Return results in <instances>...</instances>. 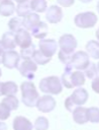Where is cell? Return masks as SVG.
<instances>
[{
	"label": "cell",
	"instance_id": "cell-1",
	"mask_svg": "<svg viewBox=\"0 0 99 130\" xmlns=\"http://www.w3.org/2000/svg\"><path fill=\"white\" fill-rule=\"evenodd\" d=\"M61 82L67 88L80 87L85 83V74L80 70L73 71V67L69 63L65 65L64 73L61 77Z\"/></svg>",
	"mask_w": 99,
	"mask_h": 130
},
{
	"label": "cell",
	"instance_id": "cell-2",
	"mask_svg": "<svg viewBox=\"0 0 99 130\" xmlns=\"http://www.w3.org/2000/svg\"><path fill=\"white\" fill-rule=\"evenodd\" d=\"M21 89V100L22 103L29 108L35 107L37 100L39 99V94L35 88V85L31 81H24L20 85Z\"/></svg>",
	"mask_w": 99,
	"mask_h": 130
},
{
	"label": "cell",
	"instance_id": "cell-3",
	"mask_svg": "<svg viewBox=\"0 0 99 130\" xmlns=\"http://www.w3.org/2000/svg\"><path fill=\"white\" fill-rule=\"evenodd\" d=\"M40 91L48 94H59L63 90V84L58 76H47L39 81Z\"/></svg>",
	"mask_w": 99,
	"mask_h": 130
},
{
	"label": "cell",
	"instance_id": "cell-4",
	"mask_svg": "<svg viewBox=\"0 0 99 130\" xmlns=\"http://www.w3.org/2000/svg\"><path fill=\"white\" fill-rule=\"evenodd\" d=\"M98 21L97 15L92 11H86L81 12L77 14L74 18V22L78 27L81 28H89L93 27Z\"/></svg>",
	"mask_w": 99,
	"mask_h": 130
},
{
	"label": "cell",
	"instance_id": "cell-5",
	"mask_svg": "<svg viewBox=\"0 0 99 130\" xmlns=\"http://www.w3.org/2000/svg\"><path fill=\"white\" fill-rule=\"evenodd\" d=\"M18 71L22 76L31 80L34 78V72L37 70V64L32 59H22L17 66Z\"/></svg>",
	"mask_w": 99,
	"mask_h": 130
},
{
	"label": "cell",
	"instance_id": "cell-6",
	"mask_svg": "<svg viewBox=\"0 0 99 130\" xmlns=\"http://www.w3.org/2000/svg\"><path fill=\"white\" fill-rule=\"evenodd\" d=\"M58 45L62 52L73 55L75 53V49L77 48V40L73 35L65 34L59 39Z\"/></svg>",
	"mask_w": 99,
	"mask_h": 130
},
{
	"label": "cell",
	"instance_id": "cell-7",
	"mask_svg": "<svg viewBox=\"0 0 99 130\" xmlns=\"http://www.w3.org/2000/svg\"><path fill=\"white\" fill-rule=\"evenodd\" d=\"M89 58L90 57L88 56V54L85 51H78L73 54L70 64L72 65L73 68L82 71V70H85L87 68V66L90 64Z\"/></svg>",
	"mask_w": 99,
	"mask_h": 130
},
{
	"label": "cell",
	"instance_id": "cell-8",
	"mask_svg": "<svg viewBox=\"0 0 99 130\" xmlns=\"http://www.w3.org/2000/svg\"><path fill=\"white\" fill-rule=\"evenodd\" d=\"M20 55L14 51V50H8L4 52L3 59H2V64L8 68V69H14L17 68L19 62H20Z\"/></svg>",
	"mask_w": 99,
	"mask_h": 130
},
{
	"label": "cell",
	"instance_id": "cell-9",
	"mask_svg": "<svg viewBox=\"0 0 99 130\" xmlns=\"http://www.w3.org/2000/svg\"><path fill=\"white\" fill-rule=\"evenodd\" d=\"M38 47H39V51H40L42 54H44L45 56L52 58V57L56 54L59 45H58V43H57L55 40H53V39H48V40L42 39V40L39 41Z\"/></svg>",
	"mask_w": 99,
	"mask_h": 130
},
{
	"label": "cell",
	"instance_id": "cell-10",
	"mask_svg": "<svg viewBox=\"0 0 99 130\" xmlns=\"http://www.w3.org/2000/svg\"><path fill=\"white\" fill-rule=\"evenodd\" d=\"M35 107L38 109V111H40L42 113H48V112H52L55 109L56 101L52 95L45 94V95L40 96L37 100V103H36Z\"/></svg>",
	"mask_w": 99,
	"mask_h": 130
},
{
	"label": "cell",
	"instance_id": "cell-11",
	"mask_svg": "<svg viewBox=\"0 0 99 130\" xmlns=\"http://www.w3.org/2000/svg\"><path fill=\"white\" fill-rule=\"evenodd\" d=\"M15 43H16V46L20 47V49L30 46L32 44L30 32H28V30L25 29L24 27L20 28L15 32Z\"/></svg>",
	"mask_w": 99,
	"mask_h": 130
},
{
	"label": "cell",
	"instance_id": "cell-12",
	"mask_svg": "<svg viewBox=\"0 0 99 130\" xmlns=\"http://www.w3.org/2000/svg\"><path fill=\"white\" fill-rule=\"evenodd\" d=\"M45 18L48 21V23L56 24L60 22L63 18V10L61 7L57 5H52L45 10Z\"/></svg>",
	"mask_w": 99,
	"mask_h": 130
},
{
	"label": "cell",
	"instance_id": "cell-13",
	"mask_svg": "<svg viewBox=\"0 0 99 130\" xmlns=\"http://www.w3.org/2000/svg\"><path fill=\"white\" fill-rule=\"evenodd\" d=\"M88 92L85 88L83 87H78L77 89H75L73 91V93L70 95V99L72 100L73 104L76 106V107H80V106H83L87 100H88Z\"/></svg>",
	"mask_w": 99,
	"mask_h": 130
},
{
	"label": "cell",
	"instance_id": "cell-14",
	"mask_svg": "<svg viewBox=\"0 0 99 130\" xmlns=\"http://www.w3.org/2000/svg\"><path fill=\"white\" fill-rule=\"evenodd\" d=\"M30 35L35 38V39H38V40H42L44 39V37L47 35V31H48V27L47 25L45 24V22L43 21H39L37 22L31 29H30Z\"/></svg>",
	"mask_w": 99,
	"mask_h": 130
},
{
	"label": "cell",
	"instance_id": "cell-15",
	"mask_svg": "<svg viewBox=\"0 0 99 130\" xmlns=\"http://www.w3.org/2000/svg\"><path fill=\"white\" fill-rule=\"evenodd\" d=\"M32 123L25 117L17 116L13 120V130H32Z\"/></svg>",
	"mask_w": 99,
	"mask_h": 130
},
{
	"label": "cell",
	"instance_id": "cell-16",
	"mask_svg": "<svg viewBox=\"0 0 99 130\" xmlns=\"http://www.w3.org/2000/svg\"><path fill=\"white\" fill-rule=\"evenodd\" d=\"M17 90V84L13 81L0 82V95H14Z\"/></svg>",
	"mask_w": 99,
	"mask_h": 130
},
{
	"label": "cell",
	"instance_id": "cell-17",
	"mask_svg": "<svg viewBox=\"0 0 99 130\" xmlns=\"http://www.w3.org/2000/svg\"><path fill=\"white\" fill-rule=\"evenodd\" d=\"M15 11V4L12 0H1L0 1V15L11 16Z\"/></svg>",
	"mask_w": 99,
	"mask_h": 130
},
{
	"label": "cell",
	"instance_id": "cell-18",
	"mask_svg": "<svg viewBox=\"0 0 99 130\" xmlns=\"http://www.w3.org/2000/svg\"><path fill=\"white\" fill-rule=\"evenodd\" d=\"M1 42L5 48L6 51L8 50H13L16 47V43H15V32L13 31H6L5 34H3Z\"/></svg>",
	"mask_w": 99,
	"mask_h": 130
},
{
	"label": "cell",
	"instance_id": "cell-19",
	"mask_svg": "<svg viewBox=\"0 0 99 130\" xmlns=\"http://www.w3.org/2000/svg\"><path fill=\"white\" fill-rule=\"evenodd\" d=\"M73 120L78 124H85L88 122L87 118V108L77 107L73 112Z\"/></svg>",
	"mask_w": 99,
	"mask_h": 130
},
{
	"label": "cell",
	"instance_id": "cell-20",
	"mask_svg": "<svg viewBox=\"0 0 99 130\" xmlns=\"http://www.w3.org/2000/svg\"><path fill=\"white\" fill-rule=\"evenodd\" d=\"M39 21H40V18L38 16V14L35 13V12H30V13H28L27 15H25L23 17L22 24H23V27H25V29L30 30Z\"/></svg>",
	"mask_w": 99,
	"mask_h": 130
},
{
	"label": "cell",
	"instance_id": "cell-21",
	"mask_svg": "<svg viewBox=\"0 0 99 130\" xmlns=\"http://www.w3.org/2000/svg\"><path fill=\"white\" fill-rule=\"evenodd\" d=\"M86 51L89 57L99 60V41H89L86 44Z\"/></svg>",
	"mask_w": 99,
	"mask_h": 130
},
{
	"label": "cell",
	"instance_id": "cell-22",
	"mask_svg": "<svg viewBox=\"0 0 99 130\" xmlns=\"http://www.w3.org/2000/svg\"><path fill=\"white\" fill-rule=\"evenodd\" d=\"M30 8L35 13H41L44 12L47 8L46 0H30Z\"/></svg>",
	"mask_w": 99,
	"mask_h": 130
},
{
	"label": "cell",
	"instance_id": "cell-23",
	"mask_svg": "<svg viewBox=\"0 0 99 130\" xmlns=\"http://www.w3.org/2000/svg\"><path fill=\"white\" fill-rule=\"evenodd\" d=\"M16 13L19 17H24L25 15H27L28 13L31 12V8H30V3L29 1H25V2H21V3H18L16 8Z\"/></svg>",
	"mask_w": 99,
	"mask_h": 130
},
{
	"label": "cell",
	"instance_id": "cell-24",
	"mask_svg": "<svg viewBox=\"0 0 99 130\" xmlns=\"http://www.w3.org/2000/svg\"><path fill=\"white\" fill-rule=\"evenodd\" d=\"M31 59H32L36 64H38V65H45V64H47V63L52 60L51 57L45 56V55L42 54L39 50H35V51H34V53H33Z\"/></svg>",
	"mask_w": 99,
	"mask_h": 130
},
{
	"label": "cell",
	"instance_id": "cell-25",
	"mask_svg": "<svg viewBox=\"0 0 99 130\" xmlns=\"http://www.w3.org/2000/svg\"><path fill=\"white\" fill-rule=\"evenodd\" d=\"M1 103H3L10 111L16 110L18 108V106H19V102H18V100H17V98L15 95H6L2 100Z\"/></svg>",
	"mask_w": 99,
	"mask_h": 130
},
{
	"label": "cell",
	"instance_id": "cell-26",
	"mask_svg": "<svg viewBox=\"0 0 99 130\" xmlns=\"http://www.w3.org/2000/svg\"><path fill=\"white\" fill-rule=\"evenodd\" d=\"M8 27L10 29V31H13V32H16L17 30H19L20 28L23 27V24H22V19L21 17L17 16V17H12L9 22H8Z\"/></svg>",
	"mask_w": 99,
	"mask_h": 130
},
{
	"label": "cell",
	"instance_id": "cell-27",
	"mask_svg": "<svg viewBox=\"0 0 99 130\" xmlns=\"http://www.w3.org/2000/svg\"><path fill=\"white\" fill-rule=\"evenodd\" d=\"M87 118L92 123H99V109L95 107L87 109Z\"/></svg>",
	"mask_w": 99,
	"mask_h": 130
},
{
	"label": "cell",
	"instance_id": "cell-28",
	"mask_svg": "<svg viewBox=\"0 0 99 130\" xmlns=\"http://www.w3.org/2000/svg\"><path fill=\"white\" fill-rule=\"evenodd\" d=\"M98 69H97V65L94 63H91L87 66V68L85 69V76L88 77L89 79H94L95 77L98 76Z\"/></svg>",
	"mask_w": 99,
	"mask_h": 130
},
{
	"label": "cell",
	"instance_id": "cell-29",
	"mask_svg": "<svg viewBox=\"0 0 99 130\" xmlns=\"http://www.w3.org/2000/svg\"><path fill=\"white\" fill-rule=\"evenodd\" d=\"M34 51H35V45L34 44H31L28 47L22 48L20 50V54H19L20 58H22V59H31Z\"/></svg>",
	"mask_w": 99,
	"mask_h": 130
},
{
	"label": "cell",
	"instance_id": "cell-30",
	"mask_svg": "<svg viewBox=\"0 0 99 130\" xmlns=\"http://www.w3.org/2000/svg\"><path fill=\"white\" fill-rule=\"evenodd\" d=\"M35 130H47L48 129V120L45 117H38L33 125Z\"/></svg>",
	"mask_w": 99,
	"mask_h": 130
},
{
	"label": "cell",
	"instance_id": "cell-31",
	"mask_svg": "<svg viewBox=\"0 0 99 130\" xmlns=\"http://www.w3.org/2000/svg\"><path fill=\"white\" fill-rule=\"evenodd\" d=\"M10 112L11 111L3 103H0V121H4L8 119L10 116Z\"/></svg>",
	"mask_w": 99,
	"mask_h": 130
},
{
	"label": "cell",
	"instance_id": "cell-32",
	"mask_svg": "<svg viewBox=\"0 0 99 130\" xmlns=\"http://www.w3.org/2000/svg\"><path fill=\"white\" fill-rule=\"evenodd\" d=\"M58 56H59L60 61H61L63 64H65V65H66V64H69V63L71 62V60H72V57H73V55H71V54H66V53L62 52L61 50L59 51Z\"/></svg>",
	"mask_w": 99,
	"mask_h": 130
},
{
	"label": "cell",
	"instance_id": "cell-33",
	"mask_svg": "<svg viewBox=\"0 0 99 130\" xmlns=\"http://www.w3.org/2000/svg\"><path fill=\"white\" fill-rule=\"evenodd\" d=\"M57 2L63 7H71L75 3V0H57Z\"/></svg>",
	"mask_w": 99,
	"mask_h": 130
},
{
	"label": "cell",
	"instance_id": "cell-34",
	"mask_svg": "<svg viewBox=\"0 0 99 130\" xmlns=\"http://www.w3.org/2000/svg\"><path fill=\"white\" fill-rule=\"evenodd\" d=\"M91 86H92V89H93L95 92L99 93V76H97V77H95V78L93 79Z\"/></svg>",
	"mask_w": 99,
	"mask_h": 130
},
{
	"label": "cell",
	"instance_id": "cell-35",
	"mask_svg": "<svg viewBox=\"0 0 99 130\" xmlns=\"http://www.w3.org/2000/svg\"><path fill=\"white\" fill-rule=\"evenodd\" d=\"M5 48L2 44V42L0 41V64H2V59H3V55H4V52H5Z\"/></svg>",
	"mask_w": 99,
	"mask_h": 130
},
{
	"label": "cell",
	"instance_id": "cell-36",
	"mask_svg": "<svg viewBox=\"0 0 99 130\" xmlns=\"http://www.w3.org/2000/svg\"><path fill=\"white\" fill-rule=\"evenodd\" d=\"M0 130H7V125L2 121H0Z\"/></svg>",
	"mask_w": 99,
	"mask_h": 130
},
{
	"label": "cell",
	"instance_id": "cell-37",
	"mask_svg": "<svg viewBox=\"0 0 99 130\" xmlns=\"http://www.w3.org/2000/svg\"><path fill=\"white\" fill-rule=\"evenodd\" d=\"M95 36H96V38H97V40L99 41V28L96 30V34H95Z\"/></svg>",
	"mask_w": 99,
	"mask_h": 130
},
{
	"label": "cell",
	"instance_id": "cell-38",
	"mask_svg": "<svg viewBox=\"0 0 99 130\" xmlns=\"http://www.w3.org/2000/svg\"><path fill=\"white\" fill-rule=\"evenodd\" d=\"M81 2H83V3H89V2H91L92 0H80Z\"/></svg>",
	"mask_w": 99,
	"mask_h": 130
},
{
	"label": "cell",
	"instance_id": "cell-39",
	"mask_svg": "<svg viewBox=\"0 0 99 130\" xmlns=\"http://www.w3.org/2000/svg\"><path fill=\"white\" fill-rule=\"evenodd\" d=\"M17 3H21V2H25V1H27V0H15Z\"/></svg>",
	"mask_w": 99,
	"mask_h": 130
},
{
	"label": "cell",
	"instance_id": "cell-40",
	"mask_svg": "<svg viewBox=\"0 0 99 130\" xmlns=\"http://www.w3.org/2000/svg\"><path fill=\"white\" fill-rule=\"evenodd\" d=\"M97 11H98V13H99V1H98V3H97Z\"/></svg>",
	"mask_w": 99,
	"mask_h": 130
},
{
	"label": "cell",
	"instance_id": "cell-41",
	"mask_svg": "<svg viewBox=\"0 0 99 130\" xmlns=\"http://www.w3.org/2000/svg\"><path fill=\"white\" fill-rule=\"evenodd\" d=\"M97 69H98V72H99V62H98V64H97Z\"/></svg>",
	"mask_w": 99,
	"mask_h": 130
},
{
	"label": "cell",
	"instance_id": "cell-42",
	"mask_svg": "<svg viewBox=\"0 0 99 130\" xmlns=\"http://www.w3.org/2000/svg\"><path fill=\"white\" fill-rule=\"evenodd\" d=\"M1 75H2V71H1V69H0V77H1Z\"/></svg>",
	"mask_w": 99,
	"mask_h": 130
}]
</instances>
